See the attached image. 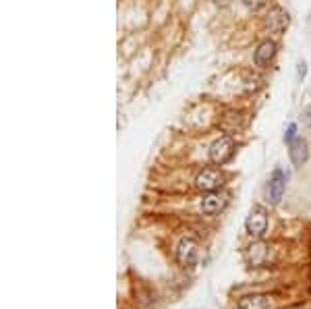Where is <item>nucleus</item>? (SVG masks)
I'll list each match as a JSON object with an SVG mask.
<instances>
[{
	"label": "nucleus",
	"instance_id": "obj_11",
	"mask_svg": "<svg viewBox=\"0 0 311 309\" xmlns=\"http://www.w3.org/2000/svg\"><path fill=\"white\" fill-rule=\"evenodd\" d=\"M239 309H270V299L266 295H247L239 301Z\"/></svg>",
	"mask_w": 311,
	"mask_h": 309
},
{
	"label": "nucleus",
	"instance_id": "obj_1",
	"mask_svg": "<svg viewBox=\"0 0 311 309\" xmlns=\"http://www.w3.org/2000/svg\"><path fill=\"white\" fill-rule=\"evenodd\" d=\"M232 151H235V143L230 137H220L216 139L212 145H210V151H207V156H210V162L214 164H226L230 158H232Z\"/></svg>",
	"mask_w": 311,
	"mask_h": 309
},
{
	"label": "nucleus",
	"instance_id": "obj_7",
	"mask_svg": "<svg viewBox=\"0 0 311 309\" xmlns=\"http://www.w3.org/2000/svg\"><path fill=\"white\" fill-rule=\"evenodd\" d=\"M224 205H226V197L216 193V191H210V193H205L203 199H201V210L205 214H218L224 210Z\"/></svg>",
	"mask_w": 311,
	"mask_h": 309
},
{
	"label": "nucleus",
	"instance_id": "obj_12",
	"mask_svg": "<svg viewBox=\"0 0 311 309\" xmlns=\"http://www.w3.org/2000/svg\"><path fill=\"white\" fill-rule=\"evenodd\" d=\"M243 5L251 11H257V9H262L266 5V0H243Z\"/></svg>",
	"mask_w": 311,
	"mask_h": 309
},
{
	"label": "nucleus",
	"instance_id": "obj_4",
	"mask_svg": "<svg viewBox=\"0 0 311 309\" xmlns=\"http://www.w3.org/2000/svg\"><path fill=\"white\" fill-rule=\"evenodd\" d=\"M197 253H199V245L195 239L191 237H185L181 239L179 247H177V262L183 266V268H189L197 262Z\"/></svg>",
	"mask_w": 311,
	"mask_h": 309
},
{
	"label": "nucleus",
	"instance_id": "obj_16",
	"mask_svg": "<svg viewBox=\"0 0 311 309\" xmlns=\"http://www.w3.org/2000/svg\"><path fill=\"white\" fill-rule=\"evenodd\" d=\"M216 3H226V0H216Z\"/></svg>",
	"mask_w": 311,
	"mask_h": 309
},
{
	"label": "nucleus",
	"instance_id": "obj_2",
	"mask_svg": "<svg viewBox=\"0 0 311 309\" xmlns=\"http://www.w3.org/2000/svg\"><path fill=\"white\" fill-rule=\"evenodd\" d=\"M284 191H286V175L282 172V168H276L272 172L268 185H266V197H268V201L272 205H278L282 195H284Z\"/></svg>",
	"mask_w": 311,
	"mask_h": 309
},
{
	"label": "nucleus",
	"instance_id": "obj_15",
	"mask_svg": "<svg viewBox=\"0 0 311 309\" xmlns=\"http://www.w3.org/2000/svg\"><path fill=\"white\" fill-rule=\"evenodd\" d=\"M305 73H307V65L299 63V77H305Z\"/></svg>",
	"mask_w": 311,
	"mask_h": 309
},
{
	"label": "nucleus",
	"instance_id": "obj_10",
	"mask_svg": "<svg viewBox=\"0 0 311 309\" xmlns=\"http://www.w3.org/2000/svg\"><path fill=\"white\" fill-rule=\"evenodd\" d=\"M274 54H276V44H274L272 40H264L262 44L257 46L253 61H255V65H257V67H266V65L274 59Z\"/></svg>",
	"mask_w": 311,
	"mask_h": 309
},
{
	"label": "nucleus",
	"instance_id": "obj_13",
	"mask_svg": "<svg viewBox=\"0 0 311 309\" xmlns=\"http://www.w3.org/2000/svg\"><path fill=\"white\" fill-rule=\"evenodd\" d=\"M295 131H297V125H295V123H290V125H288L286 135H284V141H286V143H290V141L297 137V135H295Z\"/></svg>",
	"mask_w": 311,
	"mask_h": 309
},
{
	"label": "nucleus",
	"instance_id": "obj_9",
	"mask_svg": "<svg viewBox=\"0 0 311 309\" xmlns=\"http://www.w3.org/2000/svg\"><path fill=\"white\" fill-rule=\"evenodd\" d=\"M245 257H247V264L249 266H255V268L262 266L266 262V257H268V245L262 243V241L249 245L247 251H245Z\"/></svg>",
	"mask_w": 311,
	"mask_h": 309
},
{
	"label": "nucleus",
	"instance_id": "obj_5",
	"mask_svg": "<svg viewBox=\"0 0 311 309\" xmlns=\"http://www.w3.org/2000/svg\"><path fill=\"white\" fill-rule=\"evenodd\" d=\"M245 228L251 237H264V233L268 230V214L262 208H253L245 220Z\"/></svg>",
	"mask_w": 311,
	"mask_h": 309
},
{
	"label": "nucleus",
	"instance_id": "obj_3",
	"mask_svg": "<svg viewBox=\"0 0 311 309\" xmlns=\"http://www.w3.org/2000/svg\"><path fill=\"white\" fill-rule=\"evenodd\" d=\"M224 183V177L220 170L216 168H203L197 177H195V187L203 193H210V191H216L218 187H222Z\"/></svg>",
	"mask_w": 311,
	"mask_h": 309
},
{
	"label": "nucleus",
	"instance_id": "obj_6",
	"mask_svg": "<svg viewBox=\"0 0 311 309\" xmlns=\"http://www.w3.org/2000/svg\"><path fill=\"white\" fill-rule=\"evenodd\" d=\"M264 23H266V27L270 29V31H274V33H282L284 29H286V25H288V15L282 11V9H270L268 11V15H266V19H264Z\"/></svg>",
	"mask_w": 311,
	"mask_h": 309
},
{
	"label": "nucleus",
	"instance_id": "obj_8",
	"mask_svg": "<svg viewBox=\"0 0 311 309\" xmlns=\"http://www.w3.org/2000/svg\"><path fill=\"white\" fill-rule=\"evenodd\" d=\"M288 156H290V162L293 166H303L307 156H309V151H307V143L301 139V137H295L290 143H288Z\"/></svg>",
	"mask_w": 311,
	"mask_h": 309
},
{
	"label": "nucleus",
	"instance_id": "obj_14",
	"mask_svg": "<svg viewBox=\"0 0 311 309\" xmlns=\"http://www.w3.org/2000/svg\"><path fill=\"white\" fill-rule=\"evenodd\" d=\"M303 119H305V123H307V127H311V106L305 110V114H303Z\"/></svg>",
	"mask_w": 311,
	"mask_h": 309
}]
</instances>
